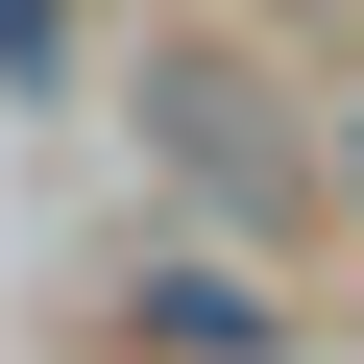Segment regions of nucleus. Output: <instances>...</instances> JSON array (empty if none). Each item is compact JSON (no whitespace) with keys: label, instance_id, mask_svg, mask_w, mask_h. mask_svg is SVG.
I'll use <instances>...</instances> for the list:
<instances>
[{"label":"nucleus","instance_id":"f257e3e1","mask_svg":"<svg viewBox=\"0 0 364 364\" xmlns=\"http://www.w3.org/2000/svg\"><path fill=\"white\" fill-rule=\"evenodd\" d=\"M122 97H146V170H170L219 243H291V219H316V122H291V73H243V49H146Z\"/></svg>","mask_w":364,"mask_h":364},{"label":"nucleus","instance_id":"f03ea898","mask_svg":"<svg viewBox=\"0 0 364 364\" xmlns=\"http://www.w3.org/2000/svg\"><path fill=\"white\" fill-rule=\"evenodd\" d=\"M122 364H291V243L170 219V243L122 267Z\"/></svg>","mask_w":364,"mask_h":364},{"label":"nucleus","instance_id":"7ed1b4c3","mask_svg":"<svg viewBox=\"0 0 364 364\" xmlns=\"http://www.w3.org/2000/svg\"><path fill=\"white\" fill-rule=\"evenodd\" d=\"M316 195H340V219H364V73H340V97H316Z\"/></svg>","mask_w":364,"mask_h":364}]
</instances>
